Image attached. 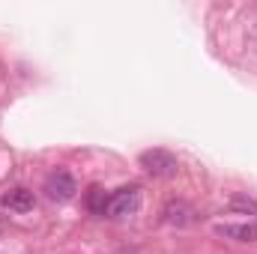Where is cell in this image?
<instances>
[{
  "label": "cell",
  "instance_id": "5",
  "mask_svg": "<svg viewBox=\"0 0 257 254\" xmlns=\"http://www.w3.org/2000/svg\"><path fill=\"white\" fill-rule=\"evenodd\" d=\"M0 200H3V206H6L9 212H18V215H21V212H30V209L36 206L33 191H30V189H21V186H18V189H9L3 197H0Z\"/></svg>",
  "mask_w": 257,
  "mask_h": 254
},
{
  "label": "cell",
  "instance_id": "3",
  "mask_svg": "<svg viewBox=\"0 0 257 254\" xmlns=\"http://www.w3.org/2000/svg\"><path fill=\"white\" fill-rule=\"evenodd\" d=\"M45 191H48V197L51 200H57V203H66V200H72L75 197V191H78V183H75V177L69 174V171H54L48 180H45Z\"/></svg>",
  "mask_w": 257,
  "mask_h": 254
},
{
  "label": "cell",
  "instance_id": "1",
  "mask_svg": "<svg viewBox=\"0 0 257 254\" xmlns=\"http://www.w3.org/2000/svg\"><path fill=\"white\" fill-rule=\"evenodd\" d=\"M138 162H141V168H144L150 177H159V180H171V177H177V171H180L177 156L168 153V150H162V147L144 150V153L138 156Z\"/></svg>",
  "mask_w": 257,
  "mask_h": 254
},
{
  "label": "cell",
  "instance_id": "8",
  "mask_svg": "<svg viewBox=\"0 0 257 254\" xmlns=\"http://www.w3.org/2000/svg\"><path fill=\"white\" fill-rule=\"evenodd\" d=\"M230 209H239V212H257V200L254 197H245V194H233V197H230Z\"/></svg>",
  "mask_w": 257,
  "mask_h": 254
},
{
  "label": "cell",
  "instance_id": "4",
  "mask_svg": "<svg viewBox=\"0 0 257 254\" xmlns=\"http://www.w3.org/2000/svg\"><path fill=\"white\" fill-rule=\"evenodd\" d=\"M162 218H165L171 227H189L194 221V209L186 200H168L165 209H162Z\"/></svg>",
  "mask_w": 257,
  "mask_h": 254
},
{
  "label": "cell",
  "instance_id": "2",
  "mask_svg": "<svg viewBox=\"0 0 257 254\" xmlns=\"http://www.w3.org/2000/svg\"><path fill=\"white\" fill-rule=\"evenodd\" d=\"M138 206H141V189H138V186L120 189L108 197V215H111V218H126V215H132Z\"/></svg>",
  "mask_w": 257,
  "mask_h": 254
},
{
  "label": "cell",
  "instance_id": "6",
  "mask_svg": "<svg viewBox=\"0 0 257 254\" xmlns=\"http://www.w3.org/2000/svg\"><path fill=\"white\" fill-rule=\"evenodd\" d=\"M215 233L236 242H257V224H218Z\"/></svg>",
  "mask_w": 257,
  "mask_h": 254
},
{
  "label": "cell",
  "instance_id": "7",
  "mask_svg": "<svg viewBox=\"0 0 257 254\" xmlns=\"http://www.w3.org/2000/svg\"><path fill=\"white\" fill-rule=\"evenodd\" d=\"M108 197H111V194H105L102 186H93V189L87 191V206H90V212L105 215V212H108Z\"/></svg>",
  "mask_w": 257,
  "mask_h": 254
}]
</instances>
